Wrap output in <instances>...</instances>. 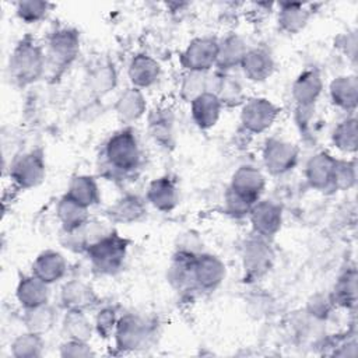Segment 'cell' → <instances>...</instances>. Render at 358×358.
<instances>
[{"label": "cell", "mask_w": 358, "mask_h": 358, "mask_svg": "<svg viewBox=\"0 0 358 358\" xmlns=\"http://www.w3.org/2000/svg\"><path fill=\"white\" fill-rule=\"evenodd\" d=\"M126 249L127 242L116 234L109 232L99 241L90 245L87 248V252L95 270H98L99 273L112 274L122 267L126 256Z\"/></svg>", "instance_id": "cell-1"}, {"label": "cell", "mask_w": 358, "mask_h": 358, "mask_svg": "<svg viewBox=\"0 0 358 358\" xmlns=\"http://www.w3.org/2000/svg\"><path fill=\"white\" fill-rule=\"evenodd\" d=\"M46 59L41 49L28 39L21 41L10 59L11 76L20 84H29L35 81L45 70Z\"/></svg>", "instance_id": "cell-2"}, {"label": "cell", "mask_w": 358, "mask_h": 358, "mask_svg": "<svg viewBox=\"0 0 358 358\" xmlns=\"http://www.w3.org/2000/svg\"><path fill=\"white\" fill-rule=\"evenodd\" d=\"M105 157L115 171L129 172L134 169L140 161V151L133 131L122 130L115 133L106 144Z\"/></svg>", "instance_id": "cell-3"}, {"label": "cell", "mask_w": 358, "mask_h": 358, "mask_svg": "<svg viewBox=\"0 0 358 358\" xmlns=\"http://www.w3.org/2000/svg\"><path fill=\"white\" fill-rule=\"evenodd\" d=\"M78 35L71 29H60L55 32L49 41L48 62L52 69L62 70L69 66L78 52Z\"/></svg>", "instance_id": "cell-4"}, {"label": "cell", "mask_w": 358, "mask_h": 358, "mask_svg": "<svg viewBox=\"0 0 358 358\" xmlns=\"http://www.w3.org/2000/svg\"><path fill=\"white\" fill-rule=\"evenodd\" d=\"M14 182L21 187H34L39 185L45 176V164L38 152H28L14 161L10 171Z\"/></svg>", "instance_id": "cell-5"}, {"label": "cell", "mask_w": 358, "mask_h": 358, "mask_svg": "<svg viewBox=\"0 0 358 358\" xmlns=\"http://www.w3.org/2000/svg\"><path fill=\"white\" fill-rule=\"evenodd\" d=\"M277 116V108L267 99L256 98L245 103L241 115L242 124L252 133H260L270 127Z\"/></svg>", "instance_id": "cell-6"}, {"label": "cell", "mask_w": 358, "mask_h": 358, "mask_svg": "<svg viewBox=\"0 0 358 358\" xmlns=\"http://www.w3.org/2000/svg\"><path fill=\"white\" fill-rule=\"evenodd\" d=\"M218 43L211 38L194 39L182 56L183 64L189 71H206L217 63Z\"/></svg>", "instance_id": "cell-7"}, {"label": "cell", "mask_w": 358, "mask_h": 358, "mask_svg": "<svg viewBox=\"0 0 358 358\" xmlns=\"http://www.w3.org/2000/svg\"><path fill=\"white\" fill-rule=\"evenodd\" d=\"M192 268L193 284L204 289L215 288L225 275L224 264L217 257L210 255L194 256Z\"/></svg>", "instance_id": "cell-8"}, {"label": "cell", "mask_w": 358, "mask_h": 358, "mask_svg": "<svg viewBox=\"0 0 358 358\" xmlns=\"http://www.w3.org/2000/svg\"><path fill=\"white\" fill-rule=\"evenodd\" d=\"M263 187L264 176L260 173V171L255 169L253 166H242L235 172L229 190L248 203L255 204Z\"/></svg>", "instance_id": "cell-9"}, {"label": "cell", "mask_w": 358, "mask_h": 358, "mask_svg": "<svg viewBox=\"0 0 358 358\" xmlns=\"http://www.w3.org/2000/svg\"><path fill=\"white\" fill-rule=\"evenodd\" d=\"M249 214L255 231L262 238L273 236L281 227V208L271 201L255 203Z\"/></svg>", "instance_id": "cell-10"}, {"label": "cell", "mask_w": 358, "mask_h": 358, "mask_svg": "<svg viewBox=\"0 0 358 358\" xmlns=\"http://www.w3.org/2000/svg\"><path fill=\"white\" fill-rule=\"evenodd\" d=\"M296 150L292 144L281 141V140H271L267 143L264 148V164L271 173H282L291 169L296 162Z\"/></svg>", "instance_id": "cell-11"}, {"label": "cell", "mask_w": 358, "mask_h": 358, "mask_svg": "<svg viewBox=\"0 0 358 358\" xmlns=\"http://www.w3.org/2000/svg\"><path fill=\"white\" fill-rule=\"evenodd\" d=\"M271 257V250L262 236H259L257 239H252L245 245L243 266L249 275L259 277L264 274L270 267Z\"/></svg>", "instance_id": "cell-12"}, {"label": "cell", "mask_w": 358, "mask_h": 358, "mask_svg": "<svg viewBox=\"0 0 358 358\" xmlns=\"http://www.w3.org/2000/svg\"><path fill=\"white\" fill-rule=\"evenodd\" d=\"M147 340V327L145 324L134 317V316H124L116 324V341L117 345L122 348H138Z\"/></svg>", "instance_id": "cell-13"}, {"label": "cell", "mask_w": 358, "mask_h": 358, "mask_svg": "<svg viewBox=\"0 0 358 358\" xmlns=\"http://www.w3.org/2000/svg\"><path fill=\"white\" fill-rule=\"evenodd\" d=\"M32 273L46 284L60 280L66 273V260L57 252L48 250L36 257L32 264Z\"/></svg>", "instance_id": "cell-14"}, {"label": "cell", "mask_w": 358, "mask_h": 358, "mask_svg": "<svg viewBox=\"0 0 358 358\" xmlns=\"http://www.w3.org/2000/svg\"><path fill=\"white\" fill-rule=\"evenodd\" d=\"M336 159L326 152L315 155L306 165V176L310 185L316 189L331 186L336 169Z\"/></svg>", "instance_id": "cell-15"}, {"label": "cell", "mask_w": 358, "mask_h": 358, "mask_svg": "<svg viewBox=\"0 0 358 358\" xmlns=\"http://www.w3.org/2000/svg\"><path fill=\"white\" fill-rule=\"evenodd\" d=\"M17 298L27 309L45 305L49 298L48 284L35 275L25 277L18 284Z\"/></svg>", "instance_id": "cell-16"}, {"label": "cell", "mask_w": 358, "mask_h": 358, "mask_svg": "<svg viewBox=\"0 0 358 358\" xmlns=\"http://www.w3.org/2000/svg\"><path fill=\"white\" fill-rule=\"evenodd\" d=\"M221 110V102L211 92H204L192 101V115L194 122L203 127H211L215 124Z\"/></svg>", "instance_id": "cell-17"}, {"label": "cell", "mask_w": 358, "mask_h": 358, "mask_svg": "<svg viewBox=\"0 0 358 358\" xmlns=\"http://www.w3.org/2000/svg\"><path fill=\"white\" fill-rule=\"evenodd\" d=\"M320 92H322V78L313 70H308L302 73L292 87L294 98L303 108L310 106L316 101Z\"/></svg>", "instance_id": "cell-18"}, {"label": "cell", "mask_w": 358, "mask_h": 358, "mask_svg": "<svg viewBox=\"0 0 358 358\" xmlns=\"http://www.w3.org/2000/svg\"><path fill=\"white\" fill-rule=\"evenodd\" d=\"M147 199L155 208L161 211H169L178 203L176 186L171 179L159 178L150 185Z\"/></svg>", "instance_id": "cell-19"}, {"label": "cell", "mask_w": 358, "mask_h": 358, "mask_svg": "<svg viewBox=\"0 0 358 358\" xmlns=\"http://www.w3.org/2000/svg\"><path fill=\"white\" fill-rule=\"evenodd\" d=\"M245 76L253 81L266 80L273 71V60L270 55L262 49L248 50L241 63Z\"/></svg>", "instance_id": "cell-20"}, {"label": "cell", "mask_w": 358, "mask_h": 358, "mask_svg": "<svg viewBox=\"0 0 358 358\" xmlns=\"http://www.w3.org/2000/svg\"><path fill=\"white\" fill-rule=\"evenodd\" d=\"M129 76L134 85L148 87L157 81L159 76V66L154 59L140 55L131 60Z\"/></svg>", "instance_id": "cell-21"}, {"label": "cell", "mask_w": 358, "mask_h": 358, "mask_svg": "<svg viewBox=\"0 0 358 358\" xmlns=\"http://www.w3.org/2000/svg\"><path fill=\"white\" fill-rule=\"evenodd\" d=\"M57 215L66 232L76 231L88 221L87 207H83L67 196L60 200L57 206Z\"/></svg>", "instance_id": "cell-22"}, {"label": "cell", "mask_w": 358, "mask_h": 358, "mask_svg": "<svg viewBox=\"0 0 358 358\" xmlns=\"http://www.w3.org/2000/svg\"><path fill=\"white\" fill-rule=\"evenodd\" d=\"M94 299L92 289L80 281H70L62 289V302L69 310H84Z\"/></svg>", "instance_id": "cell-23"}, {"label": "cell", "mask_w": 358, "mask_h": 358, "mask_svg": "<svg viewBox=\"0 0 358 358\" xmlns=\"http://www.w3.org/2000/svg\"><path fill=\"white\" fill-rule=\"evenodd\" d=\"M357 78L338 77L331 83L330 95L336 105L343 109H354L357 105Z\"/></svg>", "instance_id": "cell-24"}, {"label": "cell", "mask_w": 358, "mask_h": 358, "mask_svg": "<svg viewBox=\"0 0 358 358\" xmlns=\"http://www.w3.org/2000/svg\"><path fill=\"white\" fill-rule=\"evenodd\" d=\"M144 109L145 101L143 94L137 88H130L124 91L116 103L117 115L122 120L126 122H133L138 119L144 113Z\"/></svg>", "instance_id": "cell-25"}, {"label": "cell", "mask_w": 358, "mask_h": 358, "mask_svg": "<svg viewBox=\"0 0 358 358\" xmlns=\"http://www.w3.org/2000/svg\"><path fill=\"white\" fill-rule=\"evenodd\" d=\"M66 196L83 207H90L98 200V187L92 178L77 176L70 182Z\"/></svg>", "instance_id": "cell-26"}, {"label": "cell", "mask_w": 358, "mask_h": 358, "mask_svg": "<svg viewBox=\"0 0 358 358\" xmlns=\"http://www.w3.org/2000/svg\"><path fill=\"white\" fill-rule=\"evenodd\" d=\"M246 52L248 50L239 38L236 36L227 38L222 43H218L217 64L227 69L235 64H241Z\"/></svg>", "instance_id": "cell-27"}, {"label": "cell", "mask_w": 358, "mask_h": 358, "mask_svg": "<svg viewBox=\"0 0 358 358\" xmlns=\"http://www.w3.org/2000/svg\"><path fill=\"white\" fill-rule=\"evenodd\" d=\"M308 18H309L308 10H305L302 4H298V3L282 4L278 15L280 25L282 27V29L288 32H298L299 29H302Z\"/></svg>", "instance_id": "cell-28"}, {"label": "cell", "mask_w": 358, "mask_h": 358, "mask_svg": "<svg viewBox=\"0 0 358 358\" xmlns=\"http://www.w3.org/2000/svg\"><path fill=\"white\" fill-rule=\"evenodd\" d=\"M144 211H145L144 204L140 199L134 196H127L112 207L110 215L116 221L131 222V221H137L144 214Z\"/></svg>", "instance_id": "cell-29"}, {"label": "cell", "mask_w": 358, "mask_h": 358, "mask_svg": "<svg viewBox=\"0 0 358 358\" xmlns=\"http://www.w3.org/2000/svg\"><path fill=\"white\" fill-rule=\"evenodd\" d=\"M64 331L69 334L70 340L87 341L91 337V326L83 310H69L64 319Z\"/></svg>", "instance_id": "cell-30"}, {"label": "cell", "mask_w": 358, "mask_h": 358, "mask_svg": "<svg viewBox=\"0 0 358 358\" xmlns=\"http://www.w3.org/2000/svg\"><path fill=\"white\" fill-rule=\"evenodd\" d=\"M53 320H55L53 312L46 306V303L28 309L25 316V323L28 330L36 334L48 331L52 327Z\"/></svg>", "instance_id": "cell-31"}, {"label": "cell", "mask_w": 358, "mask_h": 358, "mask_svg": "<svg viewBox=\"0 0 358 358\" xmlns=\"http://www.w3.org/2000/svg\"><path fill=\"white\" fill-rule=\"evenodd\" d=\"M333 141L337 148L351 152L357 148V123L355 119H347L341 122L333 134Z\"/></svg>", "instance_id": "cell-32"}, {"label": "cell", "mask_w": 358, "mask_h": 358, "mask_svg": "<svg viewBox=\"0 0 358 358\" xmlns=\"http://www.w3.org/2000/svg\"><path fill=\"white\" fill-rule=\"evenodd\" d=\"M208 91V77L206 71H189L182 83V95L187 101H193Z\"/></svg>", "instance_id": "cell-33"}, {"label": "cell", "mask_w": 358, "mask_h": 358, "mask_svg": "<svg viewBox=\"0 0 358 358\" xmlns=\"http://www.w3.org/2000/svg\"><path fill=\"white\" fill-rule=\"evenodd\" d=\"M150 130L152 137L162 143L169 144L172 138V116L166 110H155L150 117Z\"/></svg>", "instance_id": "cell-34"}, {"label": "cell", "mask_w": 358, "mask_h": 358, "mask_svg": "<svg viewBox=\"0 0 358 358\" xmlns=\"http://www.w3.org/2000/svg\"><path fill=\"white\" fill-rule=\"evenodd\" d=\"M42 350V341L39 334L36 333H27L20 336L13 343V354L15 357H38Z\"/></svg>", "instance_id": "cell-35"}, {"label": "cell", "mask_w": 358, "mask_h": 358, "mask_svg": "<svg viewBox=\"0 0 358 358\" xmlns=\"http://www.w3.org/2000/svg\"><path fill=\"white\" fill-rule=\"evenodd\" d=\"M48 8L49 4L45 1H20L17 4V14L21 20L27 22H35L46 15Z\"/></svg>", "instance_id": "cell-36"}, {"label": "cell", "mask_w": 358, "mask_h": 358, "mask_svg": "<svg viewBox=\"0 0 358 358\" xmlns=\"http://www.w3.org/2000/svg\"><path fill=\"white\" fill-rule=\"evenodd\" d=\"M355 182V166L351 162H336L331 186L336 189H348Z\"/></svg>", "instance_id": "cell-37"}, {"label": "cell", "mask_w": 358, "mask_h": 358, "mask_svg": "<svg viewBox=\"0 0 358 358\" xmlns=\"http://www.w3.org/2000/svg\"><path fill=\"white\" fill-rule=\"evenodd\" d=\"M91 84L94 91L106 92L115 85V71L110 66H99L91 76Z\"/></svg>", "instance_id": "cell-38"}, {"label": "cell", "mask_w": 358, "mask_h": 358, "mask_svg": "<svg viewBox=\"0 0 358 358\" xmlns=\"http://www.w3.org/2000/svg\"><path fill=\"white\" fill-rule=\"evenodd\" d=\"M337 295L343 302H352L355 298V273L347 274L338 284Z\"/></svg>", "instance_id": "cell-39"}, {"label": "cell", "mask_w": 358, "mask_h": 358, "mask_svg": "<svg viewBox=\"0 0 358 358\" xmlns=\"http://www.w3.org/2000/svg\"><path fill=\"white\" fill-rule=\"evenodd\" d=\"M115 326H116V319H115V312L112 309H103L102 312H99L96 317V327L99 333L105 334L106 337L113 330Z\"/></svg>", "instance_id": "cell-40"}, {"label": "cell", "mask_w": 358, "mask_h": 358, "mask_svg": "<svg viewBox=\"0 0 358 358\" xmlns=\"http://www.w3.org/2000/svg\"><path fill=\"white\" fill-rule=\"evenodd\" d=\"M62 354L67 355V357H87L91 355V350L85 345L84 341H76V340H70L69 343H66L62 348Z\"/></svg>", "instance_id": "cell-41"}]
</instances>
